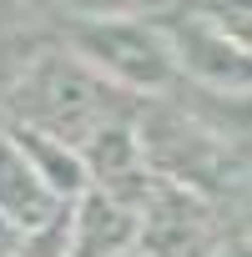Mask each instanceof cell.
<instances>
[{
	"instance_id": "6da1fadb",
	"label": "cell",
	"mask_w": 252,
	"mask_h": 257,
	"mask_svg": "<svg viewBox=\"0 0 252 257\" xmlns=\"http://www.w3.org/2000/svg\"><path fill=\"white\" fill-rule=\"evenodd\" d=\"M132 111H137V96H126L111 81H101L61 41L51 51H41V56L26 61V71L11 81L6 106H0V116L31 121V126L56 132V137L76 142V147L96 132V126H106L116 116H132Z\"/></svg>"
},
{
	"instance_id": "7a4b0ae2",
	"label": "cell",
	"mask_w": 252,
	"mask_h": 257,
	"mask_svg": "<svg viewBox=\"0 0 252 257\" xmlns=\"http://www.w3.org/2000/svg\"><path fill=\"white\" fill-rule=\"evenodd\" d=\"M56 36L81 66L137 101L167 96L177 86V66L152 11H66Z\"/></svg>"
},
{
	"instance_id": "3957f363",
	"label": "cell",
	"mask_w": 252,
	"mask_h": 257,
	"mask_svg": "<svg viewBox=\"0 0 252 257\" xmlns=\"http://www.w3.org/2000/svg\"><path fill=\"white\" fill-rule=\"evenodd\" d=\"M132 212H137L132 257H222L247 242V212H232L157 172Z\"/></svg>"
},
{
	"instance_id": "277c9868",
	"label": "cell",
	"mask_w": 252,
	"mask_h": 257,
	"mask_svg": "<svg viewBox=\"0 0 252 257\" xmlns=\"http://www.w3.org/2000/svg\"><path fill=\"white\" fill-rule=\"evenodd\" d=\"M162 41L172 51L177 81L202 86V91H222V96H247L252 91V46L227 36L222 26H212L207 16H197L182 0L152 6Z\"/></svg>"
},
{
	"instance_id": "5b68a950",
	"label": "cell",
	"mask_w": 252,
	"mask_h": 257,
	"mask_svg": "<svg viewBox=\"0 0 252 257\" xmlns=\"http://www.w3.org/2000/svg\"><path fill=\"white\" fill-rule=\"evenodd\" d=\"M132 232L137 212L96 187H86L66 207V257H121L132 252Z\"/></svg>"
},
{
	"instance_id": "8992f818",
	"label": "cell",
	"mask_w": 252,
	"mask_h": 257,
	"mask_svg": "<svg viewBox=\"0 0 252 257\" xmlns=\"http://www.w3.org/2000/svg\"><path fill=\"white\" fill-rule=\"evenodd\" d=\"M61 212H66V202L36 177V167L21 157V147L11 142L6 121H0V217L16 222L21 232H36Z\"/></svg>"
},
{
	"instance_id": "52a82bcc",
	"label": "cell",
	"mask_w": 252,
	"mask_h": 257,
	"mask_svg": "<svg viewBox=\"0 0 252 257\" xmlns=\"http://www.w3.org/2000/svg\"><path fill=\"white\" fill-rule=\"evenodd\" d=\"M6 121V132H11V142L21 147V157L36 167V177L71 207L91 182H86V162H81V147L76 142H66V137H56V132H41V126H31V121H16V116H0Z\"/></svg>"
},
{
	"instance_id": "ba28073f",
	"label": "cell",
	"mask_w": 252,
	"mask_h": 257,
	"mask_svg": "<svg viewBox=\"0 0 252 257\" xmlns=\"http://www.w3.org/2000/svg\"><path fill=\"white\" fill-rule=\"evenodd\" d=\"M21 237H26V232H21V227H16V222H6V217H0V257H11V252H16V242H21Z\"/></svg>"
}]
</instances>
